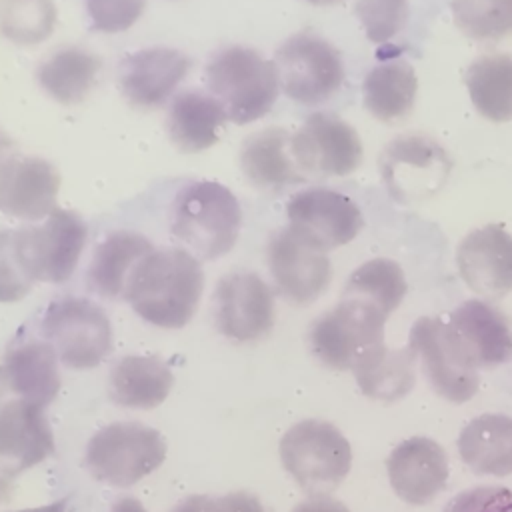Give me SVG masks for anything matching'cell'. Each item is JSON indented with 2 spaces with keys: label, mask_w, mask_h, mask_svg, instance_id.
I'll use <instances>...</instances> for the list:
<instances>
[{
  "label": "cell",
  "mask_w": 512,
  "mask_h": 512,
  "mask_svg": "<svg viewBox=\"0 0 512 512\" xmlns=\"http://www.w3.org/2000/svg\"><path fill=\"white\" fill-rule=\"evenodd\" d=\"M44 340L72 370L96 368L112 350V324L96 302L84 296L52 300L40 322Z\"/></svg>",
  "instance_id": "obj_8"
},
{
  "label": "cell",
  "mask_w": 512,
  "mask_h": 512,
  "mask_svg": "<svg viewBox=\"0 0 512 512\" xmlns=\"http://www.w3.org/2000/svg\"><path fill=\"white\" fill-rule=\"evenodd\" d=\"M408 348L438 396L452 404L468 402L478 390V372L466 368L448 344L442 318H418L408 336Z\"/></svg>",
  "instance_id": "obj_18"
},
{
  "label": "cell",
  "mask_w": 512,
  "mask_h": 512,
  "mask_svg": "<svg viewBox=\"0 0 512 512\" xmlns=\"http://www.w3.org/2000/svg\"><path fill=\"white\" fill-rule=\"evenodd\" d=\"M56 350L46 340H24L14 344L0 362L2 400H24L50 406L60 390V368Z\"/></svg>",
  "instance_id": "obj_21"
},
{
  "label": "cell",
  "mask_w": 512,
  "mask_h": 512,
  "mask_svg": "<svg viewBox=\"0 0 512 512\" xmlns=\"http://www.w3.org/2000/svg\"><path fill=\"white\" fill-rule=\"evenodd\" d=\"M16 154H18V150H16L12 138H10L4 130H0V174H2V170L8 166V162H10Z\"/></svg>",
  "instance_id": "obj_41"
},
{
  "label": "cell",
  "mask_w": 512,
  "mask_h": 512,
  "mask_svg": "<svg viewBox=\"0 0 512 512\" xmlns=\"http://www.w3.org/2000/svg\"><path fill=\"white\" fill-rule=\"evenodd\" d=\"M458 30L476 42H498L512 34V0H452Z\"/></svg>",
  "instance_id": "obj_34"
},
{
  "label": "cell",
  "mask_w": 512,
  "mask_h": 512,
  "mask_svg": "<svg viewBox=\"0 0 512 512\" xmlns=\"http://www.w3.org/2000/svg\"><path fill=\"white\" fill-rule=\"evenodd\" d=\"M60 172L34 154H16L0 174V212L28 224L44 220L58 208Z\"/></svg>",
  "instance_id": "obj_17"
},
{
  "label": "cell",
  "mask_w": 512,
  "mask_h": 512,
  "mask_svg": "<svg viewBox=\"0 0 512 512\" xmlns=\"http://www.w3.org/2000/svg\"><path fill=\"white\" fill-rule=\"evenodd\" d=\"M190 56L172 46H148L128 54L118 66V88L138 110L166 106L190 72Z\"/></svg>",
  "instance_id": "obj_15"
},
{
  "label": "cell",
  "mask_w": 512,
  "mask_h": 512,
  "mask_svg": "<svg viewBox=\"0 0 512 512\" xmlns=\"http://www.w3.org/2000/svg\"><path fill=\"white\" fill-rule=\"evenodd\" d=\"M100 58L82 46H64L54 50L36 68L40 90L62 106L84 102L96 86Z\"/></svg>",
  "instance_id": "obj_27"
},
{
  "label": "cell",
  "mask_w": 512,
  "mask_h": 512,
  "mask_svg": "<svg viewBox=\"0 0 512 512\" xmlns=\"http://www.w3.org/2000/svg\"><path fill=\"white\" fill-rule=\"evenodd\" d=\"M286 216L292 230L326 252L352 242L364 226L358 204L326 186H310L292 194Z\"/></svg>",
  "instance_id": "obj_13"
},
{
  "label": "cell",
  "mask_w": 512,
  "mask_h": 512,
  "mask_svg": "<svg viewBox=\"0 0 512 512\" xmlns=\"http://www.w3.org/2000/svg\"><path fill=\"white\" fill-rule=\"evenodd\" d=\"M68 508V498L54 500L44 506H34V508H22V510H12V512H66Z\"/></svg>",
  "instance_id": "obj_43"
},
{
  "label": "cell",
  "mask_w": 512,
  "mask_h": 512,
  "mask_svg": "<svg viewBox=\"0 0 512 512\" xmlns=\"http://www.w3.org/2000/svg\"><path fill=\"white\" fill-rule=\"evenodd\" d=\"M464 82L474 108L492 122L512 120V56L482 54L470 62Z\"/></svg>",
  "instance_id": "obj_30"
},
{
  "label": "cell",
  "mask_w": 512,
  "mask_h": 512,
  "mask_svg": "<svg viewBox=\"0 0 512 512\" xmlns=\"http://www.w3.org/2000/svg\"><path fill=\"white\" fill-rule=\"evenodd\" d=\"M442 322L450 348L466 368L478 372L512 358V326L496 306L466 300Z\"/></svg>",
  "instance_id": "obj_12"
},
{
  "label": "cell",
  "mask_w": 512,
  "mask_h": 512,
  "mask_svg": "<svg viewBox=\"0 0 512 512\" xmlns=\"http://www.w3.org/2000/svg\"><path fill=\"white\" fill-rule=\"evenodd\" d=\"M406 290V276L398 262L372 258L348 276L342 296L370 304L390 316L402 304Z\"/></svg>",
  "instance_id": "obj_32"
},
{
  "label": "cell",
  "mask_w": 512,
  "mask_h": 512,
  "mask_svg": "<svg viewBox=\"0 0 512 512\" xmlns=\"http://www.w3.org/2000/svg\"><path fill=\"white\" fill-rule=\"evenodd\" d=\"M280 90L300 106L328 102L344 82V62L340 52L314 32L288 36L272 58Z\"/></svg>",
  "instance_id": "obj_9"
},
{
  "label": "cell",
  "mask_w": 512,
  "mask_h": 512,
  "mask_svg": "<svg viewBox=\"0 0 512 512\" xmlns=\"http://www.w3.org/2000/svg\"><path fill=\"white\" fill-rule=\"evenodd\" d=\"M444 512H512V490L506 486H476L456 494Z\"/></svg>",
  "instance_id": "obj_39"
},
{
  "label": "cell",
  "mask_w": 512,
  "mask_h": 512,
  "mask_svg": "<svg viewBox=\"0 0 512 512\" xmlns=\"http://www.w3.org/2000/svg\"><path fill=\"white\" fill-rule=\"evenodd\" d=\"M266 264L274 290L294 306L316 302L332 280L328 252L306 240L288 224L270 234Z\"/></svg>",
  "instance_id": "obj_10"
},
{
  "label": "cell",
  "mask_w": 512,
  "mask_h": 512,
  "mask_svg": "<svg viewBox=\"0 0 512 512\" xmlns=\"http://www.w3.org/2000/svg\"><path fill=\"white\" fill-rule=\"evenodd\" d=\"M18 258L32 282L64 284L80 264L88 242L84 218L56 208L44 220L14 230Z\"/></svg>",
  "instance_id": "obj_7"
},
{
  "label": "cell",
  "mask_w": 512,
  "mask_h": 512,
  "mask_svg": "<svg viewBox=\"0 0 512 512\" xmlns=\"http://www.w3.org/2000/svg\"><path fill=\"white\" fill-rule=\"evenodd\" d=\"M58 24L54 0H2L0 34L16 46H36L48 40Z\"/></svg>",
  "instance_id": "obj_33"
},
{
  "label": "cell",
  "mask_w": 512,
  "mask_h": 512,
  "mask_svg": "<svg viewBox=\"0 0 512 512\" xmlns=\"http://www.w3.org/2000/svg\"><path fill=\"white\" fill-rule=\"evenodd\" d=\"M8 498H10V482H8V478L0 476V504L6 502Z\"/></svg>",
  "instance_id": "obj_44"
},
{
  "label": "cell",
  "mask_w": 512,
  "mask_h": 512,
  "mask_svg": "<svg viewBox=\"0 0 512 512\" xmlns=\"http://www.w3.org/2000/svg\"><path fill=\"white\" fill-rule=\"evenodd\" d=\"M462 462L478 476L512 474V418L506 414H480L458 436Z\"/></svg>",
  "instance_id": "obj_28"
},
{
  "label": "cell",
  "mask_w": 512,
  "mask_h": 512,
  "mask_svg": "<svg viewBox=\"0 0 512 512\" xmlns=\"http://www.w3.org/2000/svg\"><path fill=\"white\" fill-rule=\"evenodd\" d=\"M388 314L354 298L340 302L320 314L308 328L312 356L332 370H354L368 354L384 346V324Z\"/></svg>",
  "instance_id": "obj_6"
},
{
  "label": "cell",
  "mask_w": 512,
  "mask_h": 512,
  "mask_svg": "<svg viewBox=\"0 0 512 512\" xmlns=\"http://www.w3.org/2000/svg\"><path fill=\"white\" fill-rule=\"evenodd\" d=\"M202 292V260L180 246H172L152 248L136 264L122 298L146 324L180 330L194 318Z\"/></svg>",
  "instance_id": "obj_1"
},
{
  "label": "cell",
  "mask_w": 512,
  "mask_h": 512,
  "mask_svg": "<svg viewBox=\"0 0 512 512\" xmlns=\"http://www.w3.org/2000/svg\"><path fill=\"white\" fill-rule=\"evenodd\" d=\"M226 112L210 92H178L168 106L166 132L174 148L184 154H198L220 140Z\"/></svg>",
  "instance_id": "obj_24"
},
{
  "label": "cell",
  "mask_w": 512,
  "mask_h": 512,
  "mask_svg": "<svg viewBox=\"0 0 512 512\" xmlns=\"http://www.w3.org/2000/svg\"><path fill=\"white\" fill-rule=\"evenodd\" d=\"M414 366L416 358L408 346L402 350H390L384 344L356 364L352 372L364 396L394 402L412 390Z\"/></svg>",
  "instance_id": "obj_31"
},
{
  "label": "cell",
  "mask_w": 512,
  "mask_h": 512,
  "mask_svg": "<svg viewBox=\"0 0 512 512\" xmlns=\"http://www.w3.org/2000/svg\"><path fill=\"white\" fill-rule=\"evenodd\" d=\"M448 172L446 150L426 134L398 136L380 154L382 180L398 202L434 192V186H440Z\"/></svg>",
  "instance_id": "obj_16"
},
{
  "label": "cell",
  "mask_w": 512,
  "mask_h": 512,
  "mask_svg": "<svg viewBox=\"0 0 512 512\" xmlns=\"http://www.w3.org/2000/svg\"><path fill=\"white\" fill-rule=\"evenodd\" d=\"M46 408L24 400L0 402V470L16 476L54 452V434Z\"/></svg>",
  "instance_id": "obj_22"
},
{
  "label": "cell",
  "mask_w": 512,
  "mask_h": 512,
  "mask_svg": "<svg viewBox=\"0 0 512 512\" xmlns=\"http://www.w3.org/2000/svg\"><path fill=\"white\" fill-rule=\"evenodd\" d=\"M170 512H266V508L250 492H230L222 496L192 494L180 500Z\"/></svg>",
  "instance_id": "obj_38"
},
{
  "label": "cell",
  "mask_w": 512,
  "mask_h": 512,
  "mask_svg": "<svg viewBox=\"0 0 512 512\" xmlns=\"http://www.w3.org/2000/svg\"><path fill=\"white\" fill-rule=\"evenodd\" d=\"M162 434L136 420L112 422L94 432L84 450V466L102 484L128 488L166 460Z\"/></svg>",
  "instance_id": "obj_4"
},
{
  "label": "cell",
  "mask_w": 512,
  "mask_h": 512,
  "mask_svg": "<svg viewBox=\"0 0 512 512\" xmlns=\"http://www.w3.org/2000/svg\"><path fill=\"white\" fill-rule=\"evenodd\" d=\"M354 14L370 42L386 44L406 26L410 6L408 0H356Z\"/></svg>",
  "instance_id": "obj_35"
},
{
  "label": "cell",
  "mask_w": 512,
  "mask_h": 512,
  "mask_svg": "<svg viewBox=\"0 0 512 512\" xmlns=\"http://www.w3.org/2000/svg\"><path fill=\"white\" fill-rule=\"evenodd\" d=\"M206 88L238 126L264 118L280 96V80L272 60L256 48L230 44L216 50L206 64Z\"/></svg>",
  "instance_id": "obj_3"
},
{
  "label": "cell",
  "mask_w": 512,
  "mask_h": 512,
  "mask_svg": "<svg viewBox=\"0 0 512 512\" xmlns=\"http://www.w3.org/2000/svg\"><path fill=\"white\" fill-rule=\"evenodd\" d=\"M284 470L310 496L330 494L348 476L352 448L330 422L308 418L290 426L280 440Z\"/></svg>",
  "instance_id": "obj_5"
},
{
  "label": "cell",
  "mask_w": 512,
  "mask_h": 512,
  "mask_svg": "<svg viewBox=\"0 0 512 512\" xmlns=\"http://www.w3.org/2000/svg\"><path fill=\"white\" fill-rule=\"evenodd\" d=\"M456 264L466 286L486 298L512 292V234L498 224L468 232L456 248Z\"/></svg>",
  "instance_id": "obj_19"
},
{
  "label": "cell",
  "mask_w": 512,
  "mask_h": 512,
  "mask_svg": "<svg viewBox=\"0 0 512 512\" xmlns=\"http://www.w3.org/2000/svg\"><path fill=\"white\" fill-rule=\"evenodd\" d=\"M292 134L284 128H264L250 134L240 146V170L258 190L278 192L304 180L292 146Z\"/></svg>",
  "instance_id": "obj_23"
},
{
  "label": "cell",
  "mask_w": 512,
  "mask_h": 512,
  "mask_svg": "<svg viewBox=\"0 0 512 512\" xmlns=\"http://www.w3.org/2000/svg\"><path fill=\"white\" fill-rule=\"evenodd\" d=\"M292 512H350L340 500L330 498L328 494L322 496H310L302 502H298Z\"/></svg>",
  "instance_id": "obj_40"
},
{
  "label": "cell",
  "mask_w": 512,
  "mask_h": 512,
  "mask_svg": "<svg viewBox=\"0 0 512 512\" xmlns=\"http://www.w3.org/2000/svg\"><path fill=\"white\" fill-rule=\"evenodd\" d=\"M34 282L26 274L18 252L14 230L0 228V304H12L28 296Z\"/></svg>",
  "instance_id": "obj_37"
},
{
  "label": "cell",
  "mask_w": 512,
  "mask_h": 512,
  "mask_svg": "<svg viewBox=\"0 0 512 512\" xmlns=\"http://www.w3.org/2000/svg\"><path fill=\"white\" fill-rule=\"evenodd\" d=\"M110 512H148V510L144 508V504H142L138 498L122 496V498H118V500L112 504Z\"/></svg>",
  "instance_id": "obj_42"
},
{
  "label": "cell",
  "mask_w": 512,
  "mask_h": 512,
  "mask_svg": "<svg viewBox=\"0 0 512 512\" xmlns=\"http://www.w3.org/2000/svg\"><path fill=\"white\" fill-rule=\"evenodd\" d=\"M154 248L150 238L134 230H112L94 248L86 280L90 288L108 300L124 296L126 282L136 264Z\"/></svg>",
  "instance_id": "obj_25"
},
{
  "label": "cell",
  "mask_w": 512,
  "mask_h": 512,
  "mask_svg": "<svg viewBox=\"0 0 512 512\" xmlns=\"http://www.w3.org/2000/svg\"><path fill=\"white\" fill-rule=\"evenodd\" d=\"M174 384L170 366L158 356H124L110 372V400L122 408L152 410L160 406Z\"/></svg>",
  "instance_id": "obj_26"
},
{
  "label": "cell",
  "mask_w": 512,
  "mask_h": 512,
  "mask_svg": "<svg viewBox=\"0 0 512 512\" xmlns=\"http://www.w3.org/2000/svg\"><path fill=\"white\" fill-rule=\"evenodd\" d=\"M88 24L100 34H122L138 24L148 0H82Z\"/></svg>",
  "instance_id": "obj_36"
},
{
  "label": "cell",
  "mask_w": 512,
  "mask_h": 512,
  "mask_svg": "<svg viewBox=\"0 0 512 512\" xmlns=\"http://www.w3.org/2000/svg\"><path fill=\"white\" fill-rule=\"evenodd\" d=\"M416 72L404 58H388L368 70L362 82V100L366 110L382 120L394 122L406 118L416 102Z\"/></svg>",
  "instance_id": "obj_29"
},
{
  "label": "cell",
  "mask_w": 512,
  "mask_h": 512,
  "mask_svg": "<svg viewBox=\"0 0 512 512\" xmlns=\"http://www.w3.org/2000/svg\"><path fill=\"white\" fill-rule=\"evenodd\" d=\"M242 220L236 194L216 180H192L172 198L170 232L180 248L198 260L230 254L240 238Z\"/></svg>",
  "instance_id": "obj_2"
},
{
  "label": "cell",
  "mask_w": 512,
  "mask_h": 512,
  "mask_svg": "<svg viewBox=\"0 0 512 512\" xmlns=\"http://www.w3.org/2000/svg\"><path fill=\"white\" fill-rule=\"evenodd\" d=\"M298 168L316 176H348L362 162L358 132L330 112L310 114L290 138Z\"/></svg>",
  "instance_id": "obj_14"
},
{
  "label": "cell",
  "mask_w": 512,
  "mask_h": 512,
  "mask_svg": "<svg viewBox=\"0 0 512 512\" xmlns=\"http://www.w3.org/2000/svg\"><path fill=\"white\" fill-rule=\"evenodd\" d=\"M304 2H308L312 6H332V4H338L340 0H304Z\"/></svg>",
  "instance_id": "obj_45"
},
{
  "label": "cell",
  "mask_w": 512,
  "mask_h": 512,
  "mask_svg": "<svg viewBox=\"0 0 512 512\" xmlns=\"http://www.w3.org/2000/svg\"><path fill=\"white\" fill-rule=\"evenodd\" d=\"M388 480L396 496L412 506L432 502L446 486L448 454L432 438L414 436L400 442L386 460Z\"/></svg>",
  "instance_id": "obj_20"
},
{
  "label": "cell",
  "mask_w": 512,
  "mask_h": 512,
  "mask_svg": "<svg viewBox=\"0 0 512 512\" xmlns=\"http://www.w3.org/2000/svg\"><path fill=\"white\" fill-rule=\"evenodd\" d=\"M276 318L274 288L252 270L224 274L214 288V322L234 342H254L270 334Z\"/></svg>",
  "instance_id": "obj_11"
}]
</instances>
